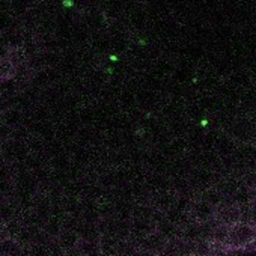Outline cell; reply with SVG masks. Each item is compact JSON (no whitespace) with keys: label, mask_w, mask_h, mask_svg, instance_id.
I'll use <instances>...</instances> for the list:
<instances>
[{"label":"cell","mask_w":256,"mask_h":256,"mask_svg":"<svg viewBox=\"0 0 256 256\" xmlns=\"http://www.w3.org/2000/svg\"><path fill=\"white\" fill-rule=\"evenodd\" d=\"M254 226L246 222H238L229 228V235L224 247L229 250H242L253 246Z\"/></svg>","instance_id":"cell-1"},{"label":"cell","mask_w":256,"mask_h":256,"mask_svg":"<svg viewBox=\"0 0 256 256\" xmlns=\"http://www.w3.org/2000/svg\"><path fill=\"white\" fill-rule=\"evenodd\" d=\"M190 212H192L193 218L196 220V223L204 224V223H210L211 220L216 218L217 208L214 205H211L210 202H206V200L202 199V200L194 202V205H193V208H192Z\"/></svg>","instance_id":"cell-2"},{"label":"cell","mask_w":256,"mask_h":256,"mask_svg":"<svg viewBox=\"0 0 256 256\" xmlns=\"http://www.w3.org/2000/svg\"><path fill=\"white\" fill-rule=\"evenodd\" d=\"M216 217H217L218 223L226 224V226H232V224L241 222V206H238V205H229L223 211L217 212Z\"/></svg>","instance_id":"cell-3"},{"label":"cell","mask_w":256,"mask_h":256,"mask_svg":"<svg viewBox=\"0 0 256 256\" xmlns=\"http://www.w3.org/2000/svg\"><path fill=\"white\" fill-rule=\"evenodd\" d=\"M23 244L12 236H8L6 240H4L0 242V254L5 256H20L23 253Z\"/></svg>","instance_id":"cell-4"},{"label":"cell","mask_w":256,"mask_h":256,"mask_svg":"<svg viewBox=\"0 0 256 256\" xmlns=\"http://www.w3.org/2000/svg\"><path fill=\"white\" fill-rule=\"evenodd\" d=\"M229 228L230 226H226V224H222V223H218L216 228H212V230H211V242L216 244V246L224 247L228 235H229Z\"/></svg>","instance_id":"cell-5"},{"label":"cell","mask_w":256,"mask_h":256,"mask_svg":"<svg viewBox=\"0 0 256 256\" xmlns=\"http://www.w3.org/2000/svg\"><path fill=\"white\" fill-rule=\"evenodd\" d=\"M16 71V66L11 60V58H2L0 59V80L11 78Z\"/></svg>","instance_id":"cell-6"},{"label":"cell","mask_w":256,"mask_h":256,"mask_svg":"<svg viewBox=\"0 0 256 256\" xmlns=\"http://www.w3.org/2000/svg\"><path fill=\"white\" fill-rule=\"evenodd\" d=\"M14 218V210L10 204L0 200V223L8 224Z\"/></svg>","instance_id":"cell-7"},{"label":"cell","mask_w":256,"mask_h":256,"mask_svg":"<svg viewBox=\"0 0 256 256\" xmlns=\"http://www.w3.org/2000/svg\"><path fill=\"white\" fill-rule=\"evenodd\" d=\"M250 200H252V196H250V192L247 188L236 190V193H235V205L242 206V205L248 204Z\"/></svg>","instance_id":"cell-8"},{"label":"cell","mask_w":256,"mask_h":256,"mask_svg":"<svg viewBox=\"0 0 256 256\" xmlns=\"http://www.w3.org/2000/svg\"><path fill=\"white\" fill-rule=\"evenodd\" d=\"M20 120H22V116H20V113H18V112H16V110L8 112V113H6V116H5V124H6V126H8V128H14V126H17V125L20 124Z\"/></svg>","instance_id":"cell-9"},{"label":"cell","mask_w":256,"mask_h":256,"mask_svg":"<svg viewBox=\"0 0 256 256\" xmlns=\"http://www.w3.org/2000/svg\"><path fill=\"white\" fill-rule=\"evenodd\" d=\"M222 194L217 192V190H208L206 193H205V196H204V200H206V202H210L211 205H214L216 208L222 204Z\"/></svg>","instance_id":"cell-10"},{"label":"cell","mask_w":256,"mask_h":256,"mask_svg":"<svg viewBox=\"0 0 256 256\" xmlns=\"http://www.w3.org/2000/svg\"><path fill=\"white\" fill-rule=\"evenodd\" d=\"M8 236H10V234H8L6 224L5 223H0V242H2L4 240H6Z\"/></svg>","instance_id":"cell-11"},{"label":"cell","mask_w":256,"mask_h":256,"mask_svg":"<svg viewBox=\"0 0 256 256\" xmlns=\"http://www.w3.org/2000/svg\"><path fill=\"white\" fill-rule=\"evenodd\" d=\"M253 246L256 247V226H254V240H253Z\"/></svg>","instance_id":"cell-12"},{"label":"cell","mask_w":256,"mask_h":256,"mask_svg":"<svg viewBox=\"0 0 256 256\" xmlns=\"http://www.w3.org/2000/svg\"><path fill=\"white\" fill-rule=\"evenodd\" d=\"M20 256H30V254H29V253H28V252H23V253H22V254H20Z\"/></svg>","instance_id":"cell-13"},{"label":"cell","mask_w":256,"mask_h":256,"mask_svg":"<svg viewBox=\"0 0 256 256\" xmlns=\"http://www.w3.org/2000/svg\"><path fill=\"white\" fill-rule=\"evenodd\" d=\"M188 256H196V254H188Z\"/></svg>","instance_id":"cell-14"}]
</instances>
